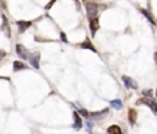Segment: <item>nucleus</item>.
<instances>
[{
	"label": "nucleus",
	"mask_w": 157,
	"mask_h": 134,
	"mask_svg": "<svg viewBox=\"0 0 157 134\" xmlns=\"http://www.w3.org/2000/svg\"><path fill=\"white\" fill-rule=\"evenodd\" d=\"M16 54H17L21 59H23V60H29L32 53H31L23 44L17 43V44H16Z\"/></svg>",
	"instance_id": "nucleus-1"
},
{
	"label": "nucleus",
	"mask_w": 157,
	"mask_h": 134,
	"mask_svg": "<svg viewBox=\"0 0 157 134\" xmlns=\"http://www.w3.org/2000/svg\"><path fill=\"white\" fill-rule=\"evenodd\" d=\"M140 103L148 106V108H150L155 114H157V102H156L152 97H142V98H140V100L137 101V104H140Z\"/></svg>",
	"instance_id": "nucleus-2"
},
{
	"label": "nucleus",
	"mask_w": 157,
	"mask_h": 134,
	"mask_svg": "<svg viewBox=\"0 0 157 134\" xmlns=\"http://www.w3.org/2000/svg\"><path fill=\"white\" fill-rule=\"evenodd\" d=\"M86 14H87L88 20L96 17L98 14V5L96 2H87L86 4Z\"/></svg>",
	"instance_id": "nucleus-3"
},
{
	"label": "nucleus",
	"mask_w": 157,
	"mask_h": 134,
	"mask_svg": "<svg viewBox=\"0 0 157 134\" xmlns=\"http://www.w3.org/2000/svg\"><path fill=\"white\" fill-rule=\"evenodd\" d=\"M121 80H123V82H124V85H125L126 89H134V90H136V89L139 87L137 82H136L132 77H130V76L123 75V76H121Z\"/></svg>",
	"instance_id": "nucleus-4"
},
{
	"label": "nucleus",
	"mask_w": 157,
	"mask_h": 134,
	"mask_svg": "<svg viewBox=\"0 0 157 134\" xmlns=\"http://www.w3.org/2000/svg\"><path fill=\"white\" fill-rule=\"evenodd\" d=\"M108 113H109V108H104L98 112H90V118H92L94 120H99V119H103Z\"/></svg>",
	"instance_id": "nucleus-5"
},
{
	"label": "nucleus",
	"mask_w": 157,
	"mask_h": 134,
	"mask_svg": "<svg viewBox=\"0 0 157 134\" xmlns=\"http://www.w3.org/2000/svg\"><path fill=\"white\" fill-rule=\"evenodd\" d=\"M39 60H40V53H39V52H34V53L31 54L29 64H31L34 69H39Z\"/></svg>",
	"instance_id": "nucleus-6"
},
{
	"label": "nucleus",
	"mask_w": 157,
	"mask_h": 134,
	"mask_svg": "<svg viewBox=\"0 0 157 134\" xmlns=\"http://www.w3.org/2000/svg\"><path fill=\"white\" fill-rule=\"evenodd\" d=\"M72 118H74V124H72L74 129H76V130L81 129V128H82V118H81V116L77 113V111H74Z\"/></svg>",
	"instance_id": "nucleus-7"
},
{
	"label": "nucleus",
	"mask_w": 157,
	"mask_h": 134,
	"mask_svg": "<svg viewBox=\"0 0 157 134\" xmlns=\"http://www.w3.org/2000/svg\"><path fill=\"white\" fill-rule=\"evenodd\" d=\"M98 28H99V20H98V17L96 16V17H93V18L90 20V30H91V34L94 36L96 32L98 31Z\"/></svg>",
	"instance_id": "nucleus-8"
},
{
	"label": "nucleus",
	"mask_w": 157,
	"mask_h": 134,
	"mask_svg": "<svg viewBox=\"0 0 157 134\" xmlns=\"http://www.w3.org/2000/svg\"><path fill=\"white\" fill-rule=\"evenodd\" d=\"M77 45H78L80 48H83V49H90V50H92V52H94V53L97 52L96 48H94V45L91 43V41H90L88 38H85V39H83L81 43H78Z\"/></svg>",
	"instance_id": "nucleus-9"
},
{
	"label": "nucleus",
	"mask_w": 157,
	"mask_h": 134,
	"mask_svg": "<svg viewBox=\"0 0 157 134\" xmlns=\"http://www.w3.org/2000/svg\"><path fill=\"white\" fill-rule=\"evenodd\" d=\"M16 25L18 26V32L20 33H23L27 28H29L31 27V25H32V22L31 21H25V20H21V21H17L16 22Z\"/></svg>",
	"instance_id": "nucleus-10"
},
{
	"label": "nucleus",
	"mask_w": 157,
	"mask_h": 134,
	"mask_svg": "<svg viewBox=\"0 0 157 134\" xmlns=\"http://www.w3.org/2000/svg\"><path fill=\"white\" fill-rule=\"evenodd\" d=\"M27 69V64H25L23 61L20 60H15L13 61V71H21V70H26Z\"/></svg>",
	"instance_id": "nucleus-11"
},
{
	"label": "nucleus",
	"mask_w": 157,
	"mask_h": 134,
	"mask_svg": "<svg viewBox=\"0 0 157 134\" xmlns=\"http://www.w3.org/2000/svg\"><path fill=\"white\" fill-rule=\"evenodd\" d=\"M107 133H108V134H123V133H121L120 127H119V125H117V124H113V125L108 127Z\"/></svg>",
	"instance_id": "nucleus-12"
},
{
	"label": "nucleus",
	"mask_w": 157,
	"mask_h": 134,
	"mask_svg": "<svg viewBox=\"0 0 157 134\" xmlns=\"http://www.w3.org/2000/svg\"><path fill=\"white\" fill-rule=\"evenodd\" d=\"M110 106H112L114 109H121V108H123V102H121V100L115 98V100H112V101H110Z\"/></svg>",
	"instance_id": "nucleus-13"
},
{
	"label": "nucleus",
	"mask_w": 157,
	"mask_h": 134,
	"mask_svg": "<svg viewBox=\"0 0 157 134\" xmlns=\"http://www.w3.org/2000/svg\"><path fill=\"white\" fill-rule=\"evenodd\" d=\"M136 117H137V113H136V111L135 109H129V122H130V124L131 125H134L135 124V122H136Z\"/></svg>",
	"instance_id": "nucleus-14"
},
{
	"label": "nucleus",
	"mask_w": 157,
	"mask_h": 134,
	"mask_svg": "<svg viewBox=\"0 0 157 134\" xmlns=\"http://www.w3.org/2000/svg\"><path fill=\"white\" fill-rule=\"evenodd\" d=\"M140 12H141V14H142V15H144L146 18H147V21H148V22H151L152 25H155V20H153V16H152V15H151V14H150L147 10H145V9H140Z\"/></svg>",
	"instance_id": "nucleus-15"
},
{
	"label": "nucleus",
	"mask_w": 157,
	"mask_h": 134,
	"mask_svg": "<svg viewBox=\"0 0 157 134\" xmlns=\"http://www.w3.org/2000/svg\"><path fill=\"white\" fill-rule=\"evenodd\" d=\"M77 113H78L80 116H82V117H85V118H87V119H90V112H88V111H86L85 108H82V107H80V108L77 109Z\"/></svg>",
	"instance_id": "nucleus-16"
},
{
	"label": "nucleus",
	"mask_w": 157,
	"mask_h": 134,
	"mask_svg": "<svg viewBox=\"0 0 157 134\" xmlns=\"http://www.w3.org/2000/svg\"><path fill=\"white\" fill-rule=\"evenodd\" d=\"M86 128H87V132L90 133V134H92V128H93V123L88 119L87 122H86Z\"/></svg>",
	"instance_id": "nucleus-17"
},
{
	"label": "nucleus",
	"mask_w": 157,
	"mask_h": 134,
	"mask_svg": "<svg viewBox=\"0 0 157 134\" xmlns=\"http://www.w3.org/2000/svg\"><path fill=\"white\" fill-rule=\"evenodd\" d=\"M142 93L145 95V97H152V90H146Z\"/></svg>",
	"instance_id": "nucleus-18"
},
{
	"label": "nucleus",
	"mask_w": 157,
	"mask_h": 134,
	"mask_svg": "<svg viewBox=\"0 0 157 134\" xmlns=\"http://www.w3.org/2000/svg\"><path fill=\"white\" fill-rule=\"evenodd\" d=\"M60 37H61L60 39H61L64 43H67V39H66V34H65L64 32H60Z\"/></svg>",
	"instance_id": "nucleus-19"
},
{
	"label": "nucleus",
	"mask_w": 157,
	"mask_h": 134,
	"mask_svg": "<svg viewBox=\"0 0 157 134\" xmlns=\"http://www.w3.org/2000/svg\"><path fill=\"white\" fill-rule=\"evenodd\" d=\"M55 1H56V0H50V2H48V4H47V6H45V10H49V9L53 6V4H54Z\"/></svg>",
	"instance_id": "nucleus-20"
},
{
	"label": "nucleus",
	"mask_w": 157,
	"mask_h": 134,
	"mask_svg": "<svg viewBox=\"0 0 157 134\" xmlns=\"http://www.w3.org/2000/svg\"><path fill=\"white\" fill-rule=\"evenodd\" d=\"M5 55H6V52H5L4 49H0V61L5 58Z\"/></svg>",
	"instance_id": "nucleus-21"
},
{
	"label": "nucleus",
	"mask_w": 157,
	"mask_h": 134,
	"mask_svg": "<svg viewBox=\"0 0 157 134\" xmlns=\"http://www.w3.org/2000/svg\"><path fill=\"white\" fill-rule=\"evenodd\" d=\"M155 63H156V65H157V52L155 53Z\"/></svg>",
	"instance_id": "nucleus-22"
},
{
	"label": "nucleus",
	"mask_w": 157,
	"mask_h": 134,
	"mask_svg": "<svg viewBox=\"0 0 157 134\" xmlns=\"http://www.w3.org/2000/svg\"><path fill=\"white\" fill-rule=\"evenodd\" d=\"M156 95H157V91H156Z\"/></svg>",
	"instance_id": "nucleus-23"
}]
</instances>
